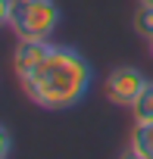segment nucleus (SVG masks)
<instances>
[{
    "mask_svg": "<svg viewBox=\"0 0 153 159\" xmlns=\"http://www.w3.org/2000/svg\"><path fill=\"white\" fill-rule=\"evenodd\" d=\"M94 84V66L91 59L69 44H53L44 62L22 81L25 97L47 109V112H63L78 106Z\"/></svg>",
    "mask_w": 153,
    "mask_h": 159,
    "instance_id": "1",
    "label": "nucleus"
},
{
    "mask_svg": "<svg viewBox=\"0 0 153 159\" xmlns=\"http://www.w3.org/2000/svg\"><path fill=\"white\" fill-rule=\"evenodd\" d=\"M59 22L63 10L56 0H16L10 28L19 41H50Z\"/></svg>",
    "mask_w": 153,
    "mask_h": 159,
    "instance_id": "2",
    "label": "nucleus"
},
{
    "mask_svg": "<svg viewBox=\"0 0 153 159\" xmlns=\"http://www.w3.org/2000/svg\"><path fill=\"white\" fill-rule=\"evenodd\" d=\"M147 88V75L137 69V66H116L106 72L103 78V94L113 106H125L131 109L141 97V91Z\"/></svg>",
    "mask_w": 153,
    "mask_h": 159,
    "instance_id": "3",
    "label": "nucleus"
},
{
    "mask_svg": "<svg viewBox=\"0 0 153 159\" xmlns=\"http://www.w3.org/2000/svg\"><path fill=\"white\" fill-rule=\"evenodd\" d=\"M50 41H19L16 50H13V72L19 78V84L25 81V78L44 62V56L50 53Z\"/></svg>",
    "mask_w": 153,
    "mask_h": 159,
    "instance_id": "4",
    "label": "nucleus"
},
{
    "mask_svg": "<svg viewBox=\"0 0 153 159\" xmlns=\"http://www.w3.org/2000/svg\"><path fill=\"white\" fill-rule=\"evenodd\" d=\"M128 147H131L134 153H141L144 159H153V122L134 125L131 134H128Z\"/></svg>",
    "mask_w": 153,
    "mask_h": 159,
    "instance_id": "5",
    "label": "nucleus"
},
{
    "mask_svg": "<svg viewBox=\"0 0 153 159\" xmlns=\"http://www.w3.org/2000/svg\"><path fill=\"white\" fill-rule=\"evenodd\" d=\"M131 116H134V125H144V122H153V81H147V88L141 91L137 103L131 106Z\"/></svg>",
    "mask_w": 153,
    "mask_h": 159,
    "instance_id": "6",
    "label": "nucleus"
},
{
    "mask_svg": "<svg viewBox=\"0 0 153 159\" xmlns=\"http://www.w3.org/2000/svg\"><path fill=\"white\" fill-rule=\"evenodd\" d=\"M131 28H134L137 38L150 41L153 38V7H137L134 16H131Z\"/></svg>",
    "mask_w": 153,
    "mask_h": 159,
    "instance_id": "7",
    "label": "nucleus"
},
{
    "mask_svg": "<svg viewBox=\"0 0 153 159\" xmlns=\"http://www.w3.org/2000/svg\"><path fill=\"white\" fill-rule=\"evenodd\" d=\"M13 156V131L0 122V159H10Z\"/></svg>",
    "mask_w": 153,
    "mask_h": 159,
    "instance_id": "8",
    "label": "nucleus"
},
{
    "mask_svg": "<svg viewBox=\"0 0 153 159\" xmlns=\"http://www.w3.org/2000/svg\"><path fill=\"white\" fill-rule=\"evenodd\" d=\"M13 7H16V0H0V28H10V22H13Z\"/></svg>",
    "mask_w": 153,
    "mask_h": 159,
    "instance_id": "9",
    "label": "nucleus"
},
{
    "mask_svg": "<svg viewBox=\"0 0 153 159\" xmlns=\"http://www.w3.org/2000/svg\"><path fill=\"white\" fill-rule=\"evenodd\" d=\"M119 159H144V156H141V153H134V150H131V147H125V150H122V156H119Z\"/></svg>",
    "mask_w": 153,
    "mask_h": 159,
    "instance_id": "10",
    "label": "nucleus"
},
{
    "mask_svg": "<svg viewBox=\"0 0 153 159\" xmlns=\"http://www.w3.org/2000/svg\"><path fill=\"white\" fill-rule=\"evenodd\" d=\"M137 7H153V0H137Z\"/></svg>",
    "mask_w": 153,
    "mask_h": 159,
    "instance_id": "11",
    "label": "nucleus"
},
{
    "mask_svg": "<svg viewBox=\"0 0 153 159\" xmlns=\"http://www.w3.org/2000/svg\"><path fill=\"white\" fill-rule=\"evenodd\" d=\"M147 44H150V56H153V38H150V41H147Z\"/></svg>",
    "mask_w": 153,
    "mask_h": 159,
    "instance_id": "12",
    "label": "nucleus"
}]
</instances>
